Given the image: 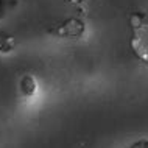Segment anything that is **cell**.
Segmentation results:
<instances>
[{"label":"cell","instance_id":"cell-2","mask_svg":"<svg viewBox=\"0 0 148 148\" xmlns=\"http://www.w3.org/2000/svg\"><path fill=\"white\" fill-rule=\"evenodd\" d=\"M83 30H84V25L81 22L77 21V19H70V21H67L59 28L58 34H61V36H79L83 33Z\"/></svg>","mask_w":148,"mask_h":148},{"label":"cell","instance_id":"cell-1","mask_svg":"<svg viewBox=\"0 0 148 148\" xmlns=\"http://www.w3.org/2000/svg\"><path fill=\"white\" fill-rule=\"evenodd\" d=\"M131 47L134 53L148 64V21L140 16L133 19V38H131Z\"/></svg>","mask_w":148,"mask_h":148},{"label":"cell","instance_id":"cell-3","mask_svg":"<svg viewBox=\"0 0 148 148\" xmlns=\"http://www.w3.org/2000/svg\"><path fill=\"white\" fill-rule=\"evenodd\" d=\"M21 90H22V94L23 95H27V97H30V95H33L34 92H36V83H34V79L31 78V77H23L22 78V81H21Z\"/></svg>","mask_w":148,"mask_h":148},{"label":"cell","instance_id":"cell-4","mask_svg":"<svg viewBox=\"0 0 148 148\" xmlns=\"http://www.w3.org/2000/svg\"><path fill=\"white\" fill-rule=\"evenodd\" d=\"M130 148H148V139H140V140L134 142Z\"/></svg>","mask_w":148,"mask_h":148}]
</instances>
